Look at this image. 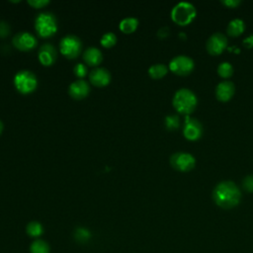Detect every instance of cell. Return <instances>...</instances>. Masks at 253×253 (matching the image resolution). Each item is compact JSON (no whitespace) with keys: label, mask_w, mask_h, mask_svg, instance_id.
Listing matches in <instances>:
<instances>
[{"label":"cell","mask_w":253,"mask_h":253,"mask_svg":"<svg viewBox=\"0 0 253 253\" xmlns=\"http://www.w3.org/2000/svg\"><path fill=\"white\" fill-rule=\"evenodd\" d=\"M214 202L222 209H231L237 206L241 199V192L231 180L218 182L212 193Z\"/></svg>","instance_id":"1"},{"label":"cell","mask_w":253,"mask_h":253,"mask_svg":"<svg viewBox=\"0 0 253 253\" xmlns=\"http://www.w3.org/2000/svg\"><path fill=\"white\" fill-rule=\"evenodd\" d=\"M172 104L176 111L188 116L196 109L198 98L191 89L182 87L174 93Z\"/></svg>","instance_id":"2"},{"label":"cell","mask_w":253,"mask_h":253,"mask_svg":"<svg viewBox=\"0 0 253 253\" xmlns=\"http://www.w3.org/2000/svg\"><path fill=\"white\" fill-rule=\"evenodd\" d=\"M197 10L195 6L188 1L178 2L171 10L172 20L181 26L190 24L196 17Z\"/></svg>","instance_id":"3"},{"label":"cell","mask_w":253,"mask_h":253,"mask_svg":"<svg viewBox=\"0 0 253 253\" xmlns=\"http://www.w3.org/2000/svg\"><path fill=\"white\" fill-rule=\"evenodd\" d=\"M35 29L42 38H50L58 31L56 16L51 12L40 13L35 20Z\"/></svg>","instance_id":"4"},{"label":"cell","mask_w":253,"mask_h":253,"mask_svg":"<svg viewBox=\"0 0 253 253\" xmlns=\"http://www.w3.org/2000/svg\"><path fill=\"white\" fill-rule=\"evenodd\" d=\"M14 86L21 94H30L38 86L37 76L30 71H20L14 76Z\"/></svg>","instance_id":"5"},{"label":"cell","mask_w":253,"mask_h":253,"mask_svg":"<svg viewBox=\"0 0 253 253\" xmlns=\"http://www.w3.org/2000/svg\"><path fill=\"white\" fill-rule=\"evenodd\" d=\"M60 51L70 60L76 59L82 52V42L77 36L68 35L61 40Z\"/></svg>","instance_id":"6"},{"label":"cell","mask_w":253,"mask_h":253,"mask_svg":"<svg viewBox=\"0 0 253 253\" xmlns=\"http://www.w3.org/2000/svg\"><path fill=\"white\" fill-rule=\"evenodd\" d=\"M169 70L179 75H187L192 72L195 68V63L192 58L186 55H178L169 63Z\"/></svg>","instance_id":"7"},{"label":"cell","mask_w":253,"mask_h":253,"mask_svg":"<svg viewBox=\"0 0 253 253\" xmlns=\"http://www.w3.org/2000/svg\"><path fill=\"white\" fill-rule=\"evenodd\" d=\"M170 164L173 168L179 171L187 172L195 167L196 158L189 152L177 151L170 156Z\"/></svg>","instance_id":"8"},{"label":"cell","mask_w":253,"mask_h":253,"mask_svg":"<svg viewBox=\"0 0 253 253\" xmlns=\"http://www.w3.org/2000/svg\"><path fill=\"white\" fill-rule=\"evenodd\" d=\"M227 47V38L220 32L212 34L206 43V49L209 54L217 56L221 54Z\"/></svg>","instance_id":"9"},{"label":"cell","mask_w":253,"mask_h":253,"mask_svg":"<svg viewBox=\"0 0 253 253\" xmlns=\"http://www.w3.org/2000/svg\"><path fill=\"white\" fill-rule=\"evenodd\" d=\"M203 132V125L198 119L191 118L189 115L186 116L183 128V135L187 140L197 141L202 137Z\"/></svg>","instance_id":"10"},{"label":"cell","mask_w":253,"mask_h":253,"mask_svg":"<svg viewBox=\"0 0 253 253\" xmlns=\"http://www.w3.org/2000/svg\"><path fill=\"white\" fill-rule=\"evenodd\" d=\"M12 44L17 50L28 52L36 48L37 39L33 34L29 32H20L13 37Z\"/></svg>","instance_id":"11"},{"label":"cell","mask_w":253,"mask_h":253,"mask_svg":"<svg viewBox=\"0 0 253 253\" xmlns=\"http://www.w3.org/2000/svg\"><path fill=\"white\" fill-rule=\"evenodd\" d=\"M89 80L91 84L96 87H104L110 83L111 74L108 70L104 68H97L91 71L89 74Z\"/></svg>","instance_id":"12"},{"label":"cell","mask_w":253,"mask_h":253,"mask_svg":"<svg viewBox=\"0 0 253 253\" xmlns=\"http://www.w3.org/2000/svg\"><path fill=\"white\" fill-rule=\"evenodd\" d=\"M58 57L56 48L51 44H44L38 53V59L40 63L45 67H50L55 64Z\"/></svg>","instance_id":"13"},{"label":"cell","mask_w":253,"mask_h":253,"mask_svg":"<svg viewBox=\"0 0 253 253\" xmlns=\"http://www.w3.org/2000/svg\"><path fill=\"white\" fill-rule=\"evenodd\" d=\"M234 92H235V86H234V83L230 80L220 81L217 85L215 90L216 97L217 98V100L221 102H226L229 99H231Z\"/></svg>","instance_id":"14"},{"label":"cell","mask_w":253,"mask_h":253,"mask_svg":"<svg viewBox=\"0 0 253 253\" xmlns=\"http://www.w3.org/2000/svg\"><path fill=\"white\" fill-rule=\"evenodd\" d=\"M90 92V86L89 84L83 80V79H78L73 81L69 88V93L70 95L76 100H81L85 97L88 96Z\"/></svg>","instance_id":"15"},{"label":"cell","mask_w":253,"mask_h":253,"mask_svg":"<svg viewBox=\"0 0 253 253\" xmlns=\"http://www.w3.org/2000/svg\"><path fill=\"white\" fill-rule=\"evenodd\" d=\"M103 60L102 52L96 47H89L83 53V61L91 67H96L101 64Z\"/></svg>","instance_id":"16"},{"label":"cell","mask_w":253,"mask_h":253,"mask_svg":"<svg viewBox=\"0 0 253 253\" xmlns=\"http://www.w3.org/2000/svg\"><path fill=\"white\" fill-rule=\"evenodd\" d=\"M244 29H245L244 21L240 18H234L228 22L227 27H226V32L228 35H230L232 37H236V36L241 35L243 33Z\"/></svg>","instance_id":"17"},{"label":"cell","mask_w":253,"mask_h":253,"mask_svg":"<svg viewBox=\"0 0 253 253\" xmlns=\"http://www.w3.org/2000/svg\"><path fill=\"white\" fill-rule=\"evenodd\" d=\"M138 26H139V20L136 17L124 18L119 24L120 30L125 34L134 33L137 30Z\"/></svg>","instance_id":"18"},{"label":"cell","mask_w":253,"mask_h":253,"mask_svg":"<svg viewBox=\"0 0 253 253\" xmlns=\"http://www.w3.org/2000/svg\"><path fill=\"white\" fill-rule=\"evenodd\" d=\"M167 72L168 68L163 64H155L148 69V74L153 79H160L165 76Z\"/></svg>","instance_id":"19"},{"label":"cell","mask_w":253,"mask_h":253,"mask_svg":"<svg viewBox=\"0 0 253 253\" xmlns=\"http://www.w3.org/2000/svg\"><path fill=\"white\" fill-rule=\"evenodd\" d=\"M217 73L222 78H229L233 74V67L228 62H222L217 67Z\"/></svg>","instance_id":"20"},{"label":"cell","mask_w":253,"mask_h":253,"mask_svg":"<svg viewBox=\"0 0 253 253\" xmlns=\"http://www.w3.org/2000/svg\"><path fill=\"white\" fill-rule=\"evenodd\" d=\"M164 125L167 130L173 131L180 127V118L178 115H168L164 119Z\"/></svg>","instance_id":"21"},{"label":"cell","mask_w":253,"mask_h":253,"mask_svg":"<svg viewBox=\"0 0 253 253\" xmlns=\"http://www.w3.org/2000/svg\"><path fill=\"white\" fill-rule=\"evenodd\" d=\"M31 253H50V247L44 240H36L31 245Z\"/></svg>","instance_id":"22"},{"label":"cell","mask_w":253,"mask_h":253,"mask_svg":"<svg viewBox=\"0 0 253 253\" xmlns=\"http://www.w3.org/2000/svg\"><path fill=\"white\" fill-rule=\"evenodd\" d=\"M43 226L40 222L38 221H31L27 225V233L32 236V237H37L40 236L43 233Z\"/></svg>","instance_id":"23"},{"label":"cell","mask_w":253,"mask_h":253,"mask_svg":"<svg viewBox=\"0 0 253 253\" xmlns=\"http://www.w3.org/2000/svg\"><path fill=\"white\" fill-rule=\"evenodd\" d=\"M100 43L104 48H107V49L112 48L117 43V36L112 32L105 33L102 36V38L100 40Z\"/></svg>","instance_id":"24"},{"label":"cell","mask_w":253,"mask_h":253,"mask_svg":"<svg viewBox=\"0 0 253 253\" xmlns=\"http://www.w3.org/2000/svg\"><path fill=\"white\" fill-rule=\"evenodd\" d=\"M75 237L79 241H86L90 238V232L83 227H79L75 230Z\"/></svg>","instance_id":"25"},{"label":"cell","mask_w":253,"mask_h":253,"mask_svg":"<svg viewBox=\"0 0 253 253\" xmlns=\"http://www.w3.org/2000/svg\"><path fill=\"white\" fill-rule=\"evenodd\" d=\"M73 72H74V74L79 77V78H83L84 76H86L87 74V68L84 64H77L74 69H73Z\"/></svg>","instance_id":"26"},{"label":"cell","mask_w":253,"mask_h":253,"mask_svg":"<svg viewBox=\"0 0 253 253\" xmlns=\"http://www.w3.org/2000/svg\"><path fill=\"white\" fill-rule=\"evenodd\" d=\"M242 187L247 192H253V174H249L243 178Z\"/></svg>","instance_id":"27"},{"label":"cell","mask_w":253,"mask_h":253,"mask_svg":"<svg viewBox=\"0 0 253 253\" xmlns=\"http://www.w3.org/2000/svg\"><path fill=\"white\" fill-rule=\"evenodd\" d=\"M10 26L7 22L0 20V38H6L10 34Z\"/></svg>","instance_id":"28"},{"label":"cell","mask_w":253,"mask_h":253,"mask_svg":"<svg viewBox=\"0 0 253 253\" xmlns=\"http://www.w3.org/2000/svg\"><path fill=\"white\" fill-rule=\"evenodd\" d=\"M50 3L49 0H28V4L33 8H43Z\"/></svg>","instance_id":"29"},{"label":"cell","mask_w":253,"mask_h":253,"mask_svg":"<svg viewBox=\"0 0 253 253\" xmlns=\"http://www.w3.org/2000/svg\"><path fill=\"white\" fill-rule=\"evenodd\" d=\"M220 2L226 7L234 8L241 3V0H220Z\"/></svg>","instance_id":"30"},{"label":"cell","mask_w":253,"mask_h":253,"mask_svg":"<svg viewBox=\"0 0 253 253\" xmlns=\"http://www.w3.org/2000/svg\"><path fill=\"white\" fill-rule=\"evenodd\" d=\"M168 35H169V28L168 27H162L157 32V36L159 38H162V39L166 38Z\"/></svg>","instance_id":"31"},{"label":"cell","mask_w":253,"mask_h":253,"mask_svg":"<svg viewBox=\"0 0 253 253\" xmlns=\"http://www.w3.org/2000/svg\"><path fill=\"white\" fill-rule=\"evenodd\" d=\"M243 44L245 46H247L248 48H252L253 47V34L246 37L244 40H243Z\"/></svg>","instance_id":"32"},{"label":"cell","mask_w":253,"mask_h":253,"mask_svg":"<svg viewBox=\"0 0 253 253\" xmlns=\"http://www.w3.org/2000/svg\"><path fill=\"white\" fill-rule=\"evenodd\" d=\"M3 128H4V126H3V123L0 121V135H1V133L3 132Z\"/></svg>","instance_id":"33"}]
</instances>
